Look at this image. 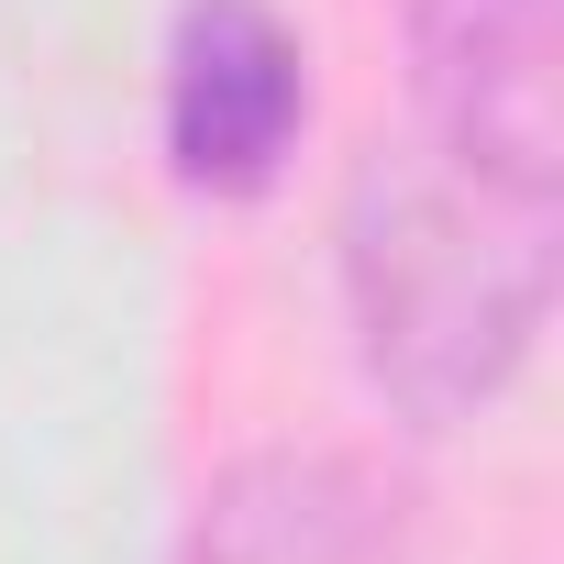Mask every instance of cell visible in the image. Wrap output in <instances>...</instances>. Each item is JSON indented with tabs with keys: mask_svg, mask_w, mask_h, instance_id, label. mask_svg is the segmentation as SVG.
<instances>
[{
	"mask_svg": "<svg viewBox=\"0 0 564 564\" xmlns=\"http://www.w3.org/2000/svg\"><path fill=\"white\" fill-rule=\"evenodd\" d=\"M344 289L366 377L410 432L476 421L542 333L553 300V199H509L432 144L366 155L344 199Z\"/></svg>",
	"mask_w": 564,
	"mask_h": 564,
	"instance_id": "cell-1",
	"label": "cell"
},
{
	"mask_svg": "<svg viewBox=\"0 0 564 564\" xmlns=\"http://www.w3.org/2000/svg\"><path fill=\"white\" fill-rule=\"evenodd\" d=\"M421 56V144L509 199H553L564 166V78L553 0H399Z\"/></svg>",
	"mask_w": 564,
	"mask_h": 564,
	"instance_id": "cell-2",
	"label": "cell"
},
{
	"mask_svg": "<svg viewBox=\"0 0 564 564\" xmlns=\"http://www.w3.org/2000/svg\"><path fill=\"white\" fill-rule=\"evenodd\" d=\"M311 122V56L276 0H177L166 34V155L188 188L243 199L289 166Z\"/></svg>",
	"mask_w": 564,
	"mask_h": 564,
	"instance_id": "cell-3",
	"label": "cell"
},
{
	"mask_svg": "<svg viewBox=\"0 0 564 564\" xmlns=\"http://www.w3.org/2000/svg\"><path fill=\"white\" fill-rule=\"evenodd\" d=\"M399 487L355 454H243L188 520V564H399Z\"/></svg>",
	"mask_w": 564,
	"mask_h": 564,
	"instance_id": "cell-4",
	"label": "cell"
}]
</instances>
